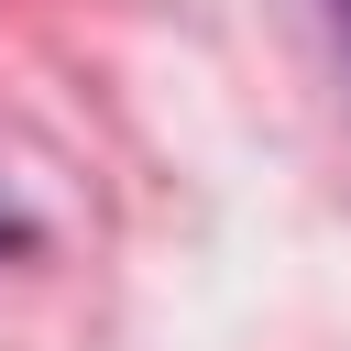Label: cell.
Instances as JSON below:
<instances>
[{"label":"cell","instance_id":"1","mask_svg":"<svg viewBox=\"0 0 351 351\" xmlns=\"http://www.w3.org/2000/svg\"><path fill=\"white\" fill-rule=\"evenodd\" d=\"M0 252H33V219H22L11 197H0Z\"/></svg>","mask_w":351,"mask_h":351},{"label":"cell","instance_id":"2","mask_svg":"<svg viewBox=\"0 0 351 351\" xmlns=\"http://www.w3.org/2000/svg\"><path fill=\"white\" fill-rule=\"evenodd\" d=\"M340 22H351V0H340Z\"/></svg>","mask_w":351,"mask_h":351}]
</instances>
